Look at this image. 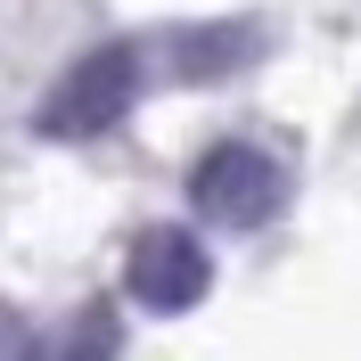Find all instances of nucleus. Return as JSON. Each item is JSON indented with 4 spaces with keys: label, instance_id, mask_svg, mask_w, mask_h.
<instances>
[{
    "label": "nucleus",
    "instance_id": "nucleus-3",
    "mask_svg": "<svg viewBox=\"0 0 361 361\" xmlns=\"http://www.w3.org/2000/svg\"><path fill=\"white\" fill-rule=\"evenodd\" d=\"M123 288H132V304H148V312H189V304L214 288V255H205L180 222H157V230L132 238Z\"/></svg>",
    "mask_w": 361,
    "mask_h": 361
},
{
    "label": "nucleus",
    "instance_id": "nucleus-5",
    "mask_svg": "<svg viewBox=\"0 0 361 361\" xmlns=\"http://www.w3.org/2000/svg\"><path fill=\"white\" fill-rule=\"evenodd\" d=\"M123 353V329H115V304H82V312L66 320V329H49V337H33V353L25 361H115Z\"/></svg>",
    "mask_w": 361,
    "mask_h": 361
},
{
    "label": "nucleus",
    "instance_id": "nucleus-2",
    "mask_svg": "<svg viewBox=\"0 0 361 361\" xmlns=\"http://www.w3.org/2000/svg\"><path fill=\"white\" fill-rule=\"evenodd\" d=\"M189 205H197L205 222L222 230H263L279 205H288V173L263 157V148H247V140H222V148H205L197 173H189Z\"/></svg>",
    "mask_w": 361,
    "mask_h": 361
},
{
    "label": "nucleus",
    "instance_id": "nucleus-4",
    "mask_svg": "<svg viewBox=\"0 0 361 361\" xmlns=\"http://www.w3.org/2000/svg\"><path fill=\"white\" fill-rule=\"evenodd\" d=\"M247 49H255V25H189V33H173V74L214 82V74L247 66Z\"/></svg>",
    "mask_w": 361,
    "mask_h": 361
},
{
    "label": "nucleus",
    "instance_id": "nucleus-6",
    "mask_svg": "<svg viewBox=\"0 0 361 361\" xmlns=\"http://www.w3.org/2000/svg\"><path fill=\"white\" fill-rule=\"evenodd\" d=\"M25 353H33V337H25V320L0 304V361H25Z\"/></svg>",
    "mask_w": 361,
    "mask_h": 361
},
{
    "label": "nucleus",
    "instance_id": "nucleus-1",
    "mask_svg": "<svg viewBox=\"0 0 361 361\" xmlns=\"http://www.w3.org/2000/svg\"><path fill=\"white\" fill-rule=\"evenodd\" d=\"M132 99H140V49L132 42H99L42 90L33 132L42 140H99V132H115L132 115Z\"/></svg>",
    "mask_w": 361,
    "mask_h": 361
}]
</instances>
